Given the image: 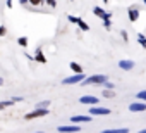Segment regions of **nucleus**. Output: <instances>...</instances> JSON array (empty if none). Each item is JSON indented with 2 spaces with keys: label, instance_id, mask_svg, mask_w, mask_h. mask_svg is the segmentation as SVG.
Returning a JSON list of instances; mask_svg holds the SVG:
<instances>
[{
  "label": "nucleus",
  "instance_id": "f257e3e1",
  "mask_svg": "<svg viewBox=\"0 0 146 133\" xmlns=\"http://www.w3.org/2000/svg\"><path fill=\"white\" fill-rule=\"evenodd\" d=\"M131 109H132V111H144V109H146V105H144V104H134Z\"/></svg>",
  "mask_w": 146,
  "mask_h": 133
},
{
  "label": "nucleus",
  "instance_id": "f03ea898",
  "mask_svg": "<svg viewBox=\"0 0 146 133\" xmlns=\"http://www.w3.org/2000/svg\"><path fill=\"white\" fill-rule=\"evenodd\" d=\"M103 80H105V76H93L88 83H96V81H103Z\"/></svg>",
  "mask_w": 146,
  "mask_h": 133
},
{
  "label": "nucleus",
  "instance_id": "7ed1b4c3",
  "mask_svg": "<svg viewBox=\"0 0 146 133\" xmlns=\"http://www.w3.org/2000/svg\"><path fill=\"white\" fill-rule=\"evenodd\" d=\"M41 114H46V111H38V112H33V114H28V119H29V118H38V116H41Z\"/></svg>",
  "mask_w": 146,
  "mask_h": 133
},
{
  "label": "nucleus",
  "instance_id": "20e7f679",
  "mask_svg": "<svg viewBox=\"0 0 146 133\" xmlns=\"http://www.w3.org/2000/svg\"><path fill=\"white\" fill-rule=\"evenodd\" d=\"M70 68H72V69H74L76 73H79V71H81V68H79V66H78L76 62H72V64H70Z\"/></svg>",
  "mask_w": 146,
  "mask_h": 133
},
{
  "label": "nucleus",
  "instance_id": "39448f33",
  "mask_svg": "<svg viewBox=\"0 0 146 133\" xmlns=\"http://www.w3.org/2000/svg\"><path fill=\"white\" fill-rule=\"evenodd\" d=\"M31 2H33V4H38V2H40V0H31Z\"/></svg>",
  "mask_w": 146,
  "mask_h": 133
}]
</instances>
